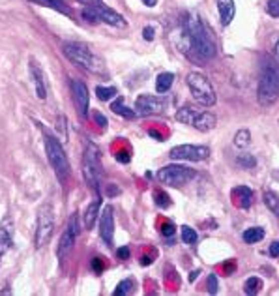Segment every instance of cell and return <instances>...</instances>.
<instances>
[{
    "instance_id": "cell-48",
    "label": "cell",
    "mask_w": 279,
    "mask_h": 296,
    "mask_svg": "<svg viewBox=\"0 0 279 296\" xmlns=\"http://www.w3.org/2000/svg\"><path fill=\"white\" fill-rule=\"evenodd\" d=\"M142 4L148 6V8H154L155 4H157V0H142Z\"/></svg>"
},
{
    "instance_id": "cell-9",
    "label": "cell",
    "mask_w": 279,
    "mask_h": 296,
    "mask_svg": "<svg viewBox=\"0 0 279 296\" xmlns=\"http://www.w3.org/2000/svg\"><path fill=\"white\" fill-rule=\"evenodd\" d=\"M210 156V148L204 145H180L169 152L171 159H186V161H202Z\"/></svg>"
},
{
    "instance_id": "cell-23",
    "label": "cell",
    "mask_w": 279,
    "mask_h": 296,
    "mask_svg": "<svg viewBox=\"0 0 279 296\" xmlns=\"http://www.w3.org/2000/svg\"><path fill=\"white\" fill-rule=\"evenodd\" d=\"M263 201H264V204L270 208L272 214H274L276 218H279V195L266 189V191L263 193Z\"/></svg>"
},
{
    "instance_id": "cell-3",
    "label": "cell",
    "mask_w": 279,
    "mask_h": 296,
    "mask_svg": "<svg viewBox=\"0 0 279 296\" xmlns=\"http://www.w3.org/2000/svg\"><path fill=\"white\" fill-rule=\"evenodd\" d=\"M62 53L66 55V58H70L75 66L83 68L85 71H90V73H96V75H105V64L101 62L100 56H96L85 45H81V43H64Z\"/></svg>"
},
{
    "instance_id": "cell-50",
    "label": "cell",
    "mask_w": 279,
    "mask_h": 296,
    "mask_svg": "<svg viewBox=\"0 0 279 296\" xmlns=\"http://www.w3.org/2000/svg\"><path fill=\"white\" fill-rule=\"evenodd\" d=\"M276 53L279 55V39H278V43H276Z\"/></svg>"
},
{
    "instance_id": "cell-4",
    "label": "cell",
    "mask_w": 279,
    "mask_h": 296,
    "mask_svg": "<svg viewBox=\"0 0 279 296\" xmlns=\"http://www.w3.org/2000/svg\"><path fill=\"white\" fill-rule=\"evenodd\" d=\"M43 143H45L47 159H49V163H51V167H53L56 178L60 180V182H66V180L70 178L71 169H70L68 156H66L62 145H60V141L56 139V137H53L49 132L43 130Z\"/></svg>"
},
{
    "instance_id": "cell-8",
    "label": "cell",
    "mask_w": 279,
    "mask_h": 296,
    "mask_svg": "<svg viewBox=\"0 0 279 296\" xmlns=\"http://www.w3.org/2000/svg\"><path fill=\"white\" fill-rule=\"evenodd\" d=\"M157 178L167 186H184L195 178V171L182 165H167L157 172Z\"/></svg>"
},
{
    "instance_id": "cell-45",
    "label": "cell",
    "mask_w": 279,
    "mask_h": 296,
    "mask_svg": "<svg viewBox=\"0 0 279 296\" xmlns=\"http://www.w3.org/2000/svg\"><path fill=\"white\" fill-rule=\"evenodd\" d=\"M83 6H96V4H100L101 0H79Z\"/></svg>"
},
{
    "instance_id": "cell-6",
    "label": "cell",
    "mask_w": 279,
    "mask_h": 296,
    "mask_svg": "<svg viewBox=\"0 0 279 296\" xmlns=\"http://www.w3.org/2000/svg\"><path fill=\"white\" fill-rule=\"evenodd\" d=\"M186 83L189 86V90H191V96L195 98V102H199L204 107H214L216 105V90H214V86H212L206 75L193 71L186 77Z\"/></svg>"
},
{
    "instance_id": "cell-29",
    "label": "cell",
    "mask_w": 279,
    "mask_h": 296,
    "mask_svg": "<svg viewBox=\"0 0 279 296\" xmlns=\"http://www.w3.org/2000/svg\"><path fill=\"white\" fill-rule=\"evenodd\" d=\"M96 96H98L100 102H109L111 98L117 96V88L115 86H98L96 88Z\"/></svg>"
},
{
    "instance_id": "cell-20",
    "label": "cell",
    "mask_w": 279,
    "mask_h": 296,
    "mask_svg": "<svg viewBox=\"0 0 279 296\" xmlns=\"http://www.w3.org/2000/svg\"><path fill=\"white\" fill-rule=\"evenodd\" d=\"M100 210H101V201H94V203L88 204V208L85 212V227L86 229H92L94 223H96V219L100 216Z\"/></svg>"
},
{
    "instance_id": "cell-19",
    "label": "cell",
    "mask_w": 279,
    "mask_h": 296,
    "mask_svg": "<svg viewBox=\"0 0 279 296\" xmlns=\"http://www.w3.org/2000/svg\"><path fill=\"white\" fill-rule=\"evenodd\" d=\"M75 240H77V236L66 227V231H64L62 236H60V244H58V259H64L71 250H73Z\"/></svg>"
},
{
    "instance_id": "cell-7",
    "label": "cell",
    "mask_w": 279,
    "mask_h": 296,
    "mask_svg": "<svg viewBox=\"0 0 279 296\" xmlns=\"http://www.w3.org/2000/svg\"><path fill=\"white\" fill-rule=\"evenodd\" d=\"M54 233V214L51 204H43L38 210V219H36V248H43L47 242L51 240Z\"/></svg>"
},
{
    "instance_id": "cell-2",
    "label": "cell",
    "mask_w": 279,
    "mask_h": 296,
    "mask_svg": "<svg viewBox=\"0 0 279 296\" xmlns=\"http://www.w3.org/2000/svg\"><path fill=\"white\" fill-rule=\"evenodd\" d=\"M279 96V62L276 58H264L261 66V79L257 86V100L261 105L268 107L276 103Z\"/></svg>"
},
{
    "instance_id": "cell-44",
    "label": "cell",
    "mask_w": 279,
    "mask_h": 296,
    "mask_svg": "<svg viewBox=\"0 0 279 296\" xmlns=\"http://www.w3.org/2000/svg\"><path fill=\"white\" fill-rule=\"evenodd\" d=\"M117 159L118 161H122V163H130V154H117Z\"/></svg>"
},
{
    "instance_id": "cell-25",
    "label": "cell",
    "mask_w": 279,
    "mask_h": 296,
    "mask_svg": "<svg viewBox=\"0 0 279 296\" xmlns=\"http://www.w3.org/2000/svg\"><path fill=\"white\" fill-rule=\"evenodd\" d=\"M111 109H113V113H117V115H120V117H124V118H135V115H137L135 109H132V107H126L122 98L113 103V105H111Z\"/></svg>"
},
{
    "instance_id": "cell-33",
    "label": "cell",
    "mask_w": 279,
    "mask_h": 296,
    "mask_svg": "<svg viewBox=\"0 0 279 296\" xmlns=\"http://www.w3.org/2000/svg\"><path fill=\"white\" fill-rule=\"evenodd\" d=\"M154 195H155L154 201L159 208H167V206H171V199H169V195L167 193H163V191H155Z\"/></svg>"
},
{
    "instance_id": "cell-47",
    "label": "cell",
    "mask_w": 279,
    "mask_h": 296,
    "mask_svg": "<svg viewBox=\"0 0 279 296\" xmlns=\"http://www.w3.org/2000/svg\"><path fill=\"white\" fill-rule=\"evenodd\" d=\"M199 276H201V270H193V272L189 274V281H191V283H193V281L197 280V278H199Z\"/></svg>"
},
{
    "instance_id": "cell-1",
    "label": "cell",
    "mask_w": 279,
    "mask_h": 296,
    "mask_svg": "<svg viewBox=\"0 0 279 296\" xmlns=\"http://www.w3.org/2000/svg\"><path fill=\"white\" fill-rule=\"evenodd\" d=\"M184 30L189 36V53H187V56L197 60V64H204L206 60L216 56V43H214V39L210 38L208 28L204 26L197 11H189L184 17Z\"/></svg>"
},
{
    "instance_id": "cell-31",
    "label": "cell",
    "mask_w": 279,
    "mask_h": 296,
    "mask_svg": "<svg viewBox=\"0 0 279 296\" xmlns=\"http://www.w3.org/2000/svg\"><path fill=\"white\" fill-rule=\"evenodd\" d=\"M56 133H58V137L62 139V143L68 141V132H66V117L60 115V117L56 118Z\"/></svg>"
},
{
    "instance_id": "cell-14",
    "label": "cell",
    "mask_w": 279,
    "mask_h": 296,
    "mask_svg": "<svg viewBox=\"0 0 279 296\" xmlns=\"http://www.w3.org/2000/svg\"><path fill=\"white\" fill-rule=\"evenodd\" d=\"M28 70H30V77L34 81V86H36V94H38L39 100H45L47 98V85H45V73L41 70V66L38 64L36 58H30L28 62Z\"/></svg>"
},
{
    "instance_id": "cell-32",
    "label": "cell",
    "mask_w": 279,
    "mask_h": 296,
    "mask_svg": "<svg viewBox=\"0 0 279 296\" xmlns=\"http://www.w3.org/2000/svg\"><path fill=\"white\" fill-rule=\"evenodd\" d=\"M182 240L186 242V244H195V242H197L195 229H191V227H187V225L182 227Z\"/></svg>"
},
{
    "instance_id": "cell-37",
    "label": "cell",
    "mask_w": 279,
    "mask_h": 296,
    "mask_svg": "<svg viewBox=\"0 0 279 296\" xmlns=\"http://www.w3.org/2000/svg\"><path fill=\"white\" fill-rule=\"evenodd\" d=\"M92 117H94V120H96V124L100 126L101 130H107V126H109V120L101 113H98V111H94L92 113Z\"/></svg>"
},
{
    "instance_id": "cell-12",
    "label": "cell",
    "mask_w": 279,
    "mask_h": 296,
    "mask_svg": "<svg viewBox=\"0 0 279 296\" xmlns=\"http://www.w3.org/2000/svg\"><path fill=\"white\" fill-rule=\"evenodd\" d=\"M92 8H94V11H96V15H98V19L103 21V23L111 24V26H117V28H126V26H128L124 17L120 15L118 11L111 9L109 6H105L103 2L96 4V6H92Z\"/></svg>"
},
{
    "instance_id": "cell-40",
    "label": "cell",
    "mask_w": 279,
    "mask_h": 296,
    "mask_svg": "<svg viewBox=\"0 0 279 296\" xmlns=\"http://www.w3.org/2000/svg\"><path fill=\"white\" fill-rule=\"evenodd\" d=\"M142 38L146 39V41H152V39L155 38L154 28H152V26H144V28H142Z\"/></svg>"
},
{
    "instance_id": "cell-35",
    "label": "cell",
    "mask_w": 279,
    "mask_h": 296,
    "mask_svg": "<svg viewBox=\"0 0 279 296\" xmlns=\"http://www.w3.org/2000/svg\"><path fill=\"white\" fill-rule=\"evenodd\" d=\"M68 229H70L71 233L75 234V236H79V233H81V225H79V218L77 214H73L70 219H68Z\"/></svg>"
},
{
    "instance_id": "cell-36",
    "label": "cell",
    "mask_w": 279,
    "mask_h": 296,
    "mask_svg": "<svg viewBox=\"0 0 279 296\" xmlns=\"http://www.w3.org/2000/svg\"><path fill=\"white\" fill-rule=\"evenodd\" d=\"M266 9H268V13H270L274 19H278L279 17V0H268V2H266Z\"/></svg>"
},
{
    "instance_id": "cell-38",
    "label": "cell",
    "mask_w": 279,
    "mask_h": 296,
    "mask_svg": "<svg viewBox=\"0 0 279 296\" xmlns=\"http://www.w3.org/2000/svg\"><path fill=\"white\" fill-rule=\"evenodd\" d=\"M206 285H208V293L210 295H216L217 293V278L216 276H214V274H210V278H208V283H206Z\"/></svg>"
},
{
    "instance_id": "cell-16",
    "label": "cell",
    "mask_w": 279,
    "mask_h": 296,
    "mask_svg": "<svg viewBox=\"0 0 279 296\" xmlns=\"http://www.w3.org/2000/svg\"><path fill=\"white\" fill-rule=\"evenodd\" d=\"M217 9H219V17H221V24L229 26L233 23L234 15H236V6L233 0H217Z\"/></svg>"
},
{
    "instance_id": "cell-13",
    "label": "cell",
    "mask_w": 279,
    "mask_h": 296,
    "mask_svg": "<svg viewBox=\"0 0 279 296\" xmlns=\"http://www.w3.org/2000/svg\"><path fill=\"white\" fill-rule=\"evenodd\" d=\"M71 90H73V98H75V105H77L79 115L85 118L88 115V100H90V94H88V88L83 81H71Z\"/></svg>"
},
{
    "instance_id": "cell-15",
    "label": "cell",
    "mask_w": 279,
    "mask_h": 296,
    "mask_svg": "<svg viewBox=\"0 0 279 296\" xmlns=\"http://www.w3.org/2000/svg\"><path fill=\"white\" fill-rule=\"evenodd\" d=\"M11 246H13V227L6 216L0 223V255H4Z\"/></svg>"
},
{
    "instance_id": "cell-41",
    "label": "cell",
    "mask_w": 279,
    "mask_h": 296,
    "mask_svg": "<svg viewBox=\"0 0 279 296\" xmlns=\"http://www.w3.org/2000/svg\"><path fill=\"white\" fill-rule=\"evenodd\" d=\"M161 233L165 234V236H172V234L176 233V227L172 225V223H165V225L161 227Z\"/></svg>"
},
{
    "instance_id": "cell-10",
    "label": "cell",
    "mask_w": 279,
    "mask_h": 296,
    "mask_svg": "<svg viewBox=\"0 0 279 296\" xmlns=\"http://www.w3.org/2000/svg\"><path fill=\"white\" fill-rule=\"evenodd\" d=\"M165 109V102L157 96H148V94H140L135 102V113L140 117H148V115H159Z\"/></svg>"
},
{
    "instance_id": "cell-18",
    "label": "cell",
    "mask_w": 279,
    "mask_h": 296,
    "mask_svg": "<svg viewBox=\"0 0 279 296\" xmlns=\"http://www.w3.org/2000/svg\"><path fill=\"white\" fill-rule=\"evenodd\" d=\"M217 124V117L216 115H212V113H199L193 120V128L195 130H199V132H210V130H214Z\"/></svg>"
},
{
    "instance_id": "cell-27",
    "label": "cell",
    "mask_w": 279,
    "mask_h": 296,
    "mask_svg": "<svg viewBox=\"0 0 279 296\" xmlns=\"http://www.w3.org/2000/svg\"><path fill=\"white\" fill-rule=\"evenodd\" d=\"M236 165H238L240 169H255L257 159L251 156V154H248V152H242L240 156L236 157Z\"/></svg>"
},
{
    "instance_id": "cell-46",
    "label": "cell",
    "mask_w": 279,
    "mask_h": 296,
    "mask_svg": "<svg viewBox=\"0 0 279 296\" xmlns=\"http://www.w3.org/2000/svg\"><path fill=\"white\" fill-rule=\"evenodd\" d=\"M154 261V257H150V255H144V259H140V265L142 266H148L150 263Z\"/></svg>"
},
{
    "instance_id": "cell-22",
    "label": "cell",
    "mask_w": 279,
    "mask_h": 296,
    "mask_svg": "<svg viewBox=\"0 0 279 296\" xmlns=\"http://www.w3.org/2000/svg\"><path fill=\"white\" fill-rule=\"evenodd\" d=\"M199 115V111H195L191 105H184V107H180L178 113H176V120L182 122V124H193L195 117Z\"/></svg>"
},
{
    "instance_id": "cell-51",
    "label": "cell",
    "mask_w": 279,
    "mask_h": 296,
    "mask_svg": "<svg viewBox=\"0 0 279 296\" xmlns=\"http://www.w3.org/2000/svg\"><path fill=\"white\" fill-rule=\"evenodd\" d=\"M53 2H64V0H53Z\"/></svg>"
},
{
    "instance_id": "cell-24",
    "label": "cell",
    "mask_w": 279,
    "mask_h": 296,
    "mask_svg": "<svg viewBox=\"0 0 279 296\" xmlns=\"http://www.w3.org/2000/svg\"><path fill=\"white\" fill-rule=\"evenodd\" d=\"M263 238H264L263 227H251V229L244 231V234H242V240L246 242V244H257V242H261Z\"/></svg>"
},
{
    "instance_id": "cell-43",
    "label": "cell",
    "mask_w": 279,
    "mask_h": 296,
    "mask_svg": "<svg viewBox=\"0 0 279 296\" xmlns=\"http://www.w3.org/2000/svg\"><path fill=\"white\" fill-rule=\"evenodd\" d=\"M270 257H279V240L270 244Z\"/></svg>"
},
{
    "instance_id": "cell-30",
    "label": "cell",
    "mask_w": 279,
    "mask_h": 296,
    "mask_svg": "<svg viewBox=\"0 0 279 296\" xmlns=\"http://www.w3.org/2000/svg\"><path fill=\"white\" fill-rule=\"evenodd\" d=\"M133 289V280H124L118 283V287L115 289V293L113 295L115 296H124V295H130Z\"/></svg>"
},
{
    "instance_id": "cell-17",
    "label": "cell",
    "mask_w": 279,
    "mask_h": 296,
    "mask_svg": "<svg viewBox=\"0 0 279 296\" xmlns=\"http://www.w3.org/2000/svg\"><path fill=\"white\" fill-rule=\"evenodd\" d=\"M233 197H234V201L238 203V206H240V208H244V210L251 208V204H253V191H251L248 186L234 187V189H233Z\"/></svg>"
},
{
    "instance_id": "cell-49",
    "label": "cell",
    "mask_w": 279,
    "mask_h": 296,
    "mask_svg": "<svg viewBox=\"0 0 279 296\" xmlns=\"http://www.w3.org/2000/svg\"><path fill=\"white\" fill-rule=\"evenodd\" d=\"M107 191L111 193V197H115V195H118V189L115 186H107Z\"/></svg>"
},
{
    "instance_id": "cell-5",
    "label": "cell",
    "mask_w": 279,
    "mask_h": 296,
    "mask_svg": "<svg viewBox=\"0 0 279 296\" xmlns=\"http://www.w3.org/2000/svg\"><path fill=\"white\" fill-rule=\"evenodd\" d=\"M83 174H85L86 184L92 187L96 193H100L101 187V157H100V148L88 143L85 148V156H83Z\"/></svg>"
},
{
    "instance_id": "cell-34",
    "label": "cell",
    "mask_w": 279,
    "mask_h": 296,
    "mask_svg": "<svg viewBox=\"0 0 279 296\" xmlns=\"http://www.w3.org/2000/svg\"><path fill=\"white\" fill-rule=\"evenodd\" d=\"M83 19H85L86 23H92V24L100 23V19H98L92 6H85V8H83Z\"/></svg>"
},
{
    "instance_id": "cell-26",
    "label": "cell",
    "mask_w": 279,
    "mask_h": 296,
    "mask_svg": "<svg viewBox=\"0 0 279 296\" xmlns=\"http://www.w3.org/2000/svg\"><path fill=\"white\" fill-rule=\"evenodd\" d=\"M261 289H263V280H261V278H257V276L248 278L246 283H244V291H246V295H257V293H261Z\"/></svg>"
},
{
    "instance_id": "cell-28",
    "label": "cell",
    "mask_w": 279,
    "mask_h": 296,
    "mask_svg": "<svg viewBox=\"0 0 279 296\" xmlns=\"http://www.w3.org/2000/svg\"><path fill=\"white\" fill-rule=\"evenodd\" d=\"M251 143V133L249 130H238L234 135V147L236 148H246Z\"/></svg>"
},
{
    "instance_id": "cell-42",
    "label": "cell",
    "mask_w": 279,
    "mask_h": 296,
    "mask_svg": "<svg viewBox=\"0 0 279 296\" xmlns=\"http://www.w3.org/2000/svg\"><path fill=\"white\" fill-rule=\"evenodd\" d=\"M117 255H118V259H122V261H128L132 253H130V248H126V246H122V248H118Z\"/></svg>"
},
{
    "instance_id": "cell-39",
    "label": "cell",
    "mask_w": 279,
    "mask_h": 296,
    "mask_svg": "<svg viewBox=\"0 0 279 296\" xmlns=\"http://www.w3.org/2000/svg\"><path fill=\"white\" fill-rule=\"evenodd\" d=\"M92 270L96 274H101L103 270H105V265H103V261H101L100 257L92 259Z\"/></svg>"
},
{
    "instance_id": "cell-21",
    "label": "cell",
    "mask_w": 279,
    "mask_h": 296,
    "mask_svg": "<svg viewBox=\"0 0 279 296\" xmlns=\"http://www.w3.org/2000/svg\"><path fill=\"white\" fill-rule=\"evenodd\" d=\"M172 83H174V75H172L171 71L159 73L157 79H155V90H157L159 94H165L172 86Z\"/></svg>"
},
{
    "instance_id": "cell-11",
    "label": "cell",
    "mask_w": 279,
    "mask_h": 296,
    "mask_svg": "<svg viewBox=\"0 0 279 296\" xmlns=\"http://www.w3.org/2000/svg\"><path fill=\"white\" fill-rule=\"evenodd\" d=\"M100 236L107 246H113L115 238V214L111 206H105L100 210Z\"/></svg>"
}]
</instances>
